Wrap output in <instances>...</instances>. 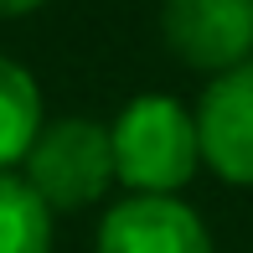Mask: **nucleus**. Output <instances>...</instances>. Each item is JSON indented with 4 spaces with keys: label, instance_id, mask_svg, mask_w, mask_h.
<instances>
[{
    "label": "nucleus",
    "instance_id": "obj_1",
    "mask_svg": "<svg viewBox=\"0 0 253 253\" xmlns=\"http://www.w3.org/2000/svg\"><path fill=\"white\" fill-rule=\"evenodd\" d=\"M114 181L129 197H176L202 166L197 114L170 93L129 98L109 124Z\"/></svg>",
    "mask_w": 253,
    "mask_h": 253
},
{
    "label": "nucleus",
    "instance_id": "obj_2",
    "mask_svg": "<svg viewBox=\"0 0 253 253\" xmlns=\"http://www.w3.org/2000/svg\"><path fill=\"white\" fill-rule=\"evenodd\" d=\"M21 181L47 202V212H83V207L103 202V191L119 186L109 124L83 119V114L52 119L37 134L31 155L21 160Z\"/></svg>",
    "mask_w": 253,
    "mask_h": 253
},
{
    "label": "nucleus",
    "instance_id": "obj_3",
    "mask_svg": "<svg viewBox=\"0 0 253 253\" xmlns=\"http://www.w3.org/2000/svg\"><path fill=\"white\" fill-rule=\"evenodd\" d=\"M160 37L197 73H233L253 62V0H166Z\"/></svg>",
    "mask_w": 253,
    "mask_h": 253
},
{
    "label": "nucleus",
    "instance_id": "obj_4",
    "mask_svg": "<svg viewBox=\"0 0 253 253\" xmlns=\"http://www.w3.org/2000/svg\"><path fill=\"white\" fill-rule=\"evenodd\" d=\"M197 140L202 166L227 186H253V62L217 73L197 98Z\"/></svg>",
    "mask_w": 253,
    "mask_h": 253
},
{
    "label": "nucleus",
    "instance_id": "obj_5",
    "mask_svg": "<svg viewBox=\"0 0 253 253\" xmlns=\"http://www.w3.org/2000/svg\"><path fill=\"white\" fill-rule=\"evenodd\" d=\"M98 253H212V233L181 197H124L98 222Z\"/></svg>",
    "mask_w": 253,
    "mask_h": 253
},
{
    "label": "nucleus",
    "instance_id": "obj_6",
    "mask_svg": "<svg viewBox=\"0 0 253 253\" xmlns=\"http://www.w3.org/2000/svg\"><path fill=\"white\" fill-rule=\"evenodd\" d=\"M47 129V114H42V88L16 57L0 52V176L16 170L31 155L37 134Z\"/></svg>",
    "mask_w": 253,
    "mask_h": 253
},
{
    "label": "nucleus",
    "instance_id": "obj_7",
    "mask_svg": "<svg viewBox=\"0 0 253 253\" xmlns=\"http://www.w3.org/2000/svg\"><path fill=\"white\" fill-rule=\"evenodd\" d=\"M0 253H52V212L16 170L0 176Z\"/></svg>",
    "mask_w": 253,
    "mask_h": 253
},
{
    "label": "nucleus",
    "instance_id": "obj_8",
    "mask_svg": "<svg viewBox=\"0 0 253 253\" xmlns=\"http://www.w3.org/2000/svg\"><path fill=\"white\" fill-rule=\"evenodd\" d=\"M37 5H47V0H0V16H31Z\"/></svg>",
    "mask_w": 253,
    "mask_h": 253
}]
</instances>
